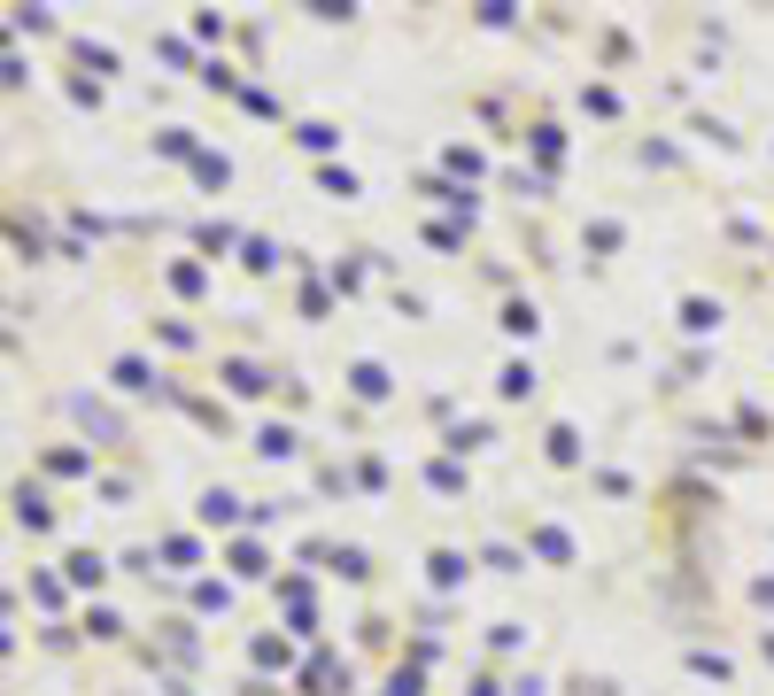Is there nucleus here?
Wrapping results in <instances>:
<instances>
[{
  "label": "nucleus",
  "mask_w": 774,
  "mask_h": 696,
  "mask_svg": "<svg viewBox=\"0 0 774 696\" xmlns=\"http://www.w3.org/2000/svg\"><path fill=\"white\" fill-rule=\"evenodd\" d=\"M488 441H496V426H488V418H465V426H449V434H442V449H449V457H473V449H488Z\"/></svg>",
  "instance_id": "6ab92c4d"
},
{
  "label": "nucleus",
  "mask_w": 774,
  "mask_h": 696,
  "mask_svg": "<svg viewBox=\"0 0 774 696\" xmlns=\"http://www.w3.org/2000/svg\"><path fill=\"white\" fill-rule=\"evenodd\" d=\"M349 395H357V403H387V395H395V379H387V364L357 356V364H349Z\"/></svg>",
  "instance_id": "6e6552de"
},
{
  "label": "nucleus",
  "mask_w": 774,
  "mask_h": 696,
  "mask_svg": "<svg viewBox=\"0 0 774 696\" xmlns=\"http://www.w3.org/2000/svg\"><path fill=\"white\" fill-rule=\"evenodd\" d=\"M217 379L233 387L240 403H256V395H271V372L256 364V356H225V364H217Z\"/></svg>",
  "instance_id": "7ed1b4c3"
},
{
  "label": "nucleus",
  "mask_w": 774,
  "mask_h": 696,
  "mask_svg": "<svg viewBox=\"0 0 774 696\" xmlns=\"http://www.w3.org/2000/svg\"><path fill=\"white\" fill-rule=\"evenodd\" d=\"M225 31H233V24H225L217 8H202V16H194V39H202V47H225Z\"/></svg>",
  "instance_id": "79ce46f5"
},
{
  "label": "nucleus",
  "mask_w": 774,
  "mask_h": 696,
  "mask_svg": "<svg viewBox=\"0 0 774 696\" xmlns=\"http://www.w3.org/2000/svg\"><path fill=\"white\" fill-rule=\"evenodd\" d=\"M380 696H426V666L395 658V666H387V689H380Z\"/></svg>",
  "instance_id": "c756f323"
},
{
  "label": "nucleus",
  "mask_w": 774,
  "mask_h": 696,
  "mask_svg": "<svg viewBox=\"0 0 774 696\" xmlns=\"http://www.w3.org/2000/svg\"><path fill=\"white\" fill-rule=\"evenodd\" d=\"M511 194H519V202H542V194H550V178H542V171H511Z\"/></svg>",
  "instance_id": "de8ad7c7"
},
{
  "label": "nucleus",
  "mask_w": 774,
  "mask_h": 696,
  "mask_svg": "<svg viewBox=\"0 0 774 696\" xmlns=\"http://www.w3.org/2000/svg\"><path fill=\"white\" fill-rule=\"evenodd\" d=\"M357 642H364V650H387V642H395V619H380V611L357 619Z\"/></svg>",
  "instance_id": "ea45409f"
},
{
  "label": "nucleus",
  "mask_w": 774,
  "mask_h": 696,
  "mask_svg": "<svg viewBox=\"0 0 774 696\" xmlns=\"http://www.w3.org/2000/svg\"><path fill=\"white\" fill-rule=\"evenodd\" d=\"M442 171H449V178H465V186H473V178L488 171V155H480V147H465V140H457V147H442Z\"/></svg>",
  "instance_id": "bb28decb"
},
{
  "label": "nucleus",
  "mask_w": 774,
  "mask_h": 696,
  "mask_svg": "<svg viewBox=\"0 0 774 696\" xmlns=\"http://www.w3.org/2000/svg\"><path fill=\"white\" fill-rule=\"evenodd\" d=\"M527 147H535V171H542V178H550V171H558V163H566V132H558L550 116H542L535 132H527Z\"/></svg>",
  "instance_id": "ddd939ff"
},
{
  "label": "nucleus",
  "mask_w": 774,
  "mask_h": 696,
  "mask_svg": "<svg viewBox=\"0 0 774 696\" xmlns=\"http://www.w3.org/2000/svg\"><path fill=\"white\" fill-rule=\"evenodd\" d=\"M480 565H488V573H519V565H527V557L511 550V542H488V550H480Z\"/></svg>",
  "instance_id": "a19ab883"
},
{
  "label": "nucleus",
  "mask_w": 774,
  "mask_h": 696,
  "mask_svg": "<svg viewBox=\"0 0 774 696\" xmlns=\"http://www.w3.org/2000/svg\"><path fill=\"white\" fill-rule=\"evenodd\" d=\"M202 86H209V93H248V86H240V70H233L225 55H209V62H202Z\"/></svg>",
  "instance_id": "f704fd0d"
},
{
  "label": "nucleus",
  "mask_w": 774,
  "mask_h": 696,
  "mask_svg": "<svg viewBox=\"0 0 774 696\" xmlns=\"http://www.w3.org/2000/svg\"><path fill=\"white\" fill-rule=\"evenodd\" d=\"M295 449H302V434H295V426H287V418H271L264 434H256V457H264V464H287V457H295Z\"/></svg>",
  "instance_id": "f3484780"
},
{
  "label": "nucleus",
  "mask_w": 774,
  "mask_h": 696,
  "mask_svg": "<svg viewBox=\"0 0 774 696\" xmlns=\"http://www.w3.org/2000/svg\"><path fill=\"white\" fill-rule=\"evenodd\" d=\"M62 580H70V588H101V580H109V557L101 550H70L62 557Z\"/></svg>",
  "instance_id": "2eb2a0df"
},
{
  "label": "nucleus",
  "mask_w": 774,
  "mask_h": 696,
  "mask_svg": "<svg viewBox=\"0 0 774 696\" xmlns=\"http://www.w3.org/2000/svg\"><path fill=\"white\" fill-rule=\"evenodd\" d=\"M689 673H705V681H728V658H720V650H689Z\"/></svg>",
  "instance_id": "3c124183"
},
{
  "label": "nucleus",
  "mask_w": 774,
  "mask_h": 696,
  "mask_svg": "<svg viewBox=\"0 0 774 696\" xmlns=\"http://www.w3.org/2000/svg\"><path fill=\"white\" fill-rule=\"evenodd\" d=\"M70 55L86 62L93 78H109V70H117V47H101V39H70Z\"/></svg>",
  "instance_id": "473e14b6"
},
{
  "label": "nucleus",
  "mask_w": 774,
  "mask_h": 696,
  "mask_svg": "<svg viewBox=\"0 0 774 696\" xmlns=\"http://www.w3.org/2000/svg\"><path fill=\"white\" fill-rule=\"evenodd\" d=\"M542 457L573 472V464H581V434H573V426H550V434H542Z\"/></svg>",
  "instance_id": "c85d7f7f"
},
{
  "label": "nucleus",
  "mask_w": 774,
  "mask_h": 696,
  "mask_svg": "<svg viewBox=\"0 0 774 696\" xmlns=\"http://www.w3.org/2000/svg\"><path fill=\"white\" fill-rule=\"evenodd\" d=\"M318 186H326L333 202H357L364 186H357V171H349V163H318Z\"/></svg>",
  "instance_id": "7c9ffc66"
},
{
  "label": "nucleus",
  "mask_w": 774,
  "mask_h": 696,
  "mask_svg": "<svg viewBox=\"0 0 774 696\" xmlns=\"http://www.w3.org/2000/svg\"><path fill=\"white\" fill-rule=\"evenodd\" d=\"M8 24H16V31H31V39H39V31H55V16H47V8H31V0H24V8H16Z\"/></svg>",
  "instance_id": "8fccbe9b"
},
{
  "label": "nucleus",
  "mask_w": 774,
  "mask_h": 696,
  "mask_svg": "<svg viewBox=\"0 0 774 696\" xmlns=\"http://www.w3.org/2000/svg\"><path fill=\"white\" fill-rule=\"evenodd\" d=\"M542 689H550V681H542L535 666H527V673H519V681H511V696H542Z\"/></svg>",
  "instance_id": "4d7b16f0"
},
{
  "label": "nucleus",
  "mask_w": 774,
  "mask_h": 696,
  "mask_svg": "<svg viewBox=\"0 0 774 696\" xmlns=\"http://www.w3.org/2000/svg\"><path fill=\"white\" fill-rule=\"evenodd\" d=\"M240 696H279V689H271L264 673H248V681H240Z\"/></svg>",
  "instance_id": "bf43d9fd"
},
{
  "label": "nucleus",
  "mask_w": 774,
  "mask_h": 696,
  "mask_svg": "<svg viewBox=\"0 0 774 696\" xmlns=\"http://www.w3.org/2000/svg\"><path fill=\"white\" fill-rule=\"evenodd\" d=\"M155 155H171V163H186V171H194V155H202V140H194L186 124H163V132H155Z\"/></svg>",
  "instance_id": "5701e85b"
},
{
  "label": "nucleus",
  "mask_w": 774,
  "mask_h": 696,
  "mask_svg": "<svg viewBox=\"0 0 774 696\" xmlns=\"http://www.w3.org/2000/svg\"><path fill=\"white\" fill-rule=\"evenodd\" d=\"M16 526H24V534H47V526H55V503H47L39 480H16Z\"/></svg>",
  "instance_id": "39448f33"
},
{
  "label": "nucleus",
  "mask_w": 774,
  "mask_h": 696,
  "mask_svg": "<svg viewBox=\"0 0 774 696\" xmlns=\"http://www.w3.org/2000/svg\"><path fill=\"white\" fill-rule=\"evenodd\" d=\"M682 333H720V302L713 294H682Z\"/></svg>",
  "instance_id": "393cba45"
},
{
  "label": "nucleus",
  "mask_w": 774,
  "mask_h": 696,
  "mask_svg": "<svg viewBox=\"0 0 774 696\" xmlns=\"http://www.w3.org/2000/svg\"><path fill=\"white\" fill-rule=\"evenodd\" d=\"M527 550H535L542 565H573V534H566V526H550V519H535V526H527Z\"/></svg>",
  "instance_id": "423d86ee"
},
{
  "label": "nucleus",
  "mask_w": 774,
  "mask_h": 696,
  "mask_svg": "<svg viewBox=\"0 0 774 696\" xmlns=\"http://www.w3.org/2000/svg\"><path fill=\"white\" fill-rule=\"evenodd\" d=\"M62 410H70V418L86 426V441H93V449H124V418H117L109 403H93V395H70Z\"/></svg>",
  "instance_id": "f03ea898"
},
{
  "label": "nucleus",
  "mask_w": 774,
  "mask_h": 696,
  "mask_svg": "<svg viewBox=\"0 0 774 696\" xmlns=\"http://www.w3.org/2000/svg\"><path fill=\"white\" fill-rule=\"evenodd\" d=\"M326 287H333V294H357V287H364V263H333Z\"/></svg>",
  "instance_id": "09e8293b"
},
{
  "label": "nucleus",
  "mask_w": 774,
  "mask_h": 696,
  "mask_svg": "<svg viewBox=\"0 0 774 696\" xmlns=\"http://www.w3.org/2000/svg\"><path fill=\"white\" fill-rule=\"evenodd\" d=\"M225 565H233V580H264L271 573V557H264L256 534H233V542H225Z\"/></svg>",
  "instance_id": "9b49d317"
},
{
  "label": "nucleus",
  "mask_w": 774,
  "mask_h": 696,
  "mask_svg": "<svg viewBox=\"0 0 774 696\" xmlns=\"http://www.w3.org/2000/svg\"><path fill=\"white\" fill-rule=\"evenodd\" d=\"M248 658H256V673H287L295 666V635H248Z\"/></svg>",
  "instance_id": "9d476101"
},
{
  "label": "nucleus",
  "mask_w": 774,
  "mask_h": 696,
  "mask_svg": "<svg viewBox=\"0 0 774 696\" xmlns=\"http://www.w3.org/2000/svg\"><path fill=\"white\" fill-rule=\"evenodd\" d=\"M426 488H434V495H465V464H457V457H434V464H426Z\"/></svg>",
  "instance_id": "2f4dec72"
},
{
  "label": "nucleus",
  "mask_w": 774,
  "mask_h": 696,
  "mask_svg": "<svg viewBox=\"0 0 774 696\" xmlns=\"http://www.w3.org/2000/svg\"><path fill=\"white\" fill-rule=\"evenodd\" d=\"M186 596H194V611H233V580H194Z\"/></svg>",
  "instance_id": "72a5a7b5"
},
{
  "label": "nucleus",
  "mask_w": 774,
  "mask_h": 696,
  "mask_svg": "<svg viewBox=\"0 0 774 696\" xmlns=\"http://www.w3.org/2000/svg\"><path fill=\"white\" fill-rule=\"evenodd\" d=\"M194 186H209V194H225V186H233V155H217V147H202V155H194Z\"/></svg>",
  "instance_id": "4be33fe9"
},
{
  "label": "nucleus",
  "mask_w": 774,
  "mask_h": 696,
  "mask_svg": "<svg viewBox=\"0 0 774 696\" xmlns=\"http://www.w3.org/2000/svg\"><path fill=\"white\" fill-rule=\"evenodd\" d=\"M426 240H434L442 256H457V248H465V225H457V217H434V225H426Z\"/></svg>",
  "instance_id": "58836bf2"
},
{
  "label": "nucleus",
  "mask_w": 774,
  "mask_h": 696,
  "mask_svg": "<svg viewBox=\"0 0 774 696\" xmlns=\"http://www.w3.org/2000/svg\"><path fill=\"white\" fill-rule=\"evenodd\" d=\"M155 341H163V348H194V325H186V318H155Z\"/></svg>",
  "instance_id": "a18cd8bd"
},
{
  "label": "nucleus",
  "mask_w": 774,
  "mask_h": 696,
  "mask_svg": "<svg viewBox=\"0 0 774 696\" xmlns=\"http://www.w3.org/2000/svg\"><path fill=\"white\" fill-rule=\"evenodd\" d=\"M194 248H202V256H233V248H248V240H240L225 217H209V225H194Z\"/></svg>",
  "instance_id": "b1692460"
},
{
  "label": "nucleus",
  "mask_w": 774,
  "mask_h": 696,
  "mask_svg": "<svg viewBox=\"0 0 774 696\" xmlns=\"http://www.w3.org/2000/svg\"><path fill=\"white\" fill-rule=\"evenodd\" d=\"M349 480H357V488H372V495H380V488H387V464H380V457H357V464H349Z\"/></svg>",
  "instance_id": "37998d69"
},
{
  "label": "nucleus",
  "mask_w": 774,
  "mask_h": 696,
  "mask_svg": "<svg viewBox=\"0 0 774 696\" xmlns=\"http://www.w3.org/2000/svg\"><path fill=\"white\" fill-rule=\"evenodd\" d=\"M326 573H341V580H372V550H357V542H333V550H326Z\"/></svg>",
  "instance_id": "412c9836"
},
{
  "label": "nucleus",
  "mask_w": 774,
  "mask_h": 696,
  "mask_svg": "<svg viewBox=\"0 0 774 696\" xmlns=\"http://www.w3.org/2000/svg\"><path fill=\"white\" fill-rule=\"evenodd\" d=\"M39 464H47V480H93V449H78V441H55Z\"/></svg>",
  "instance_id": "1a4fd4ad"
},
{
  "label": "nucleus",
  "mask_w": 774,
  "mask_h": 696,
  "mask_svg": "<svg viewBox=\"0 0 774 696\" xmlns=\"http://www.w3.org/2000/svg\"><path fill=\"white\" fill-rule=\"evenodd\" d=\"M295 147H302V155H333V147H341V132H333L326 116H310V124H295Z\"/></svg>",
  "instance_id": "cd10ccee"
},
{
  "label": "nucleus",
  "mask_w": 774,
  "mask_h": 696,
  "mask_svg": "<svg viewBox=\"0 0 774 696\" xmlns=\"http://www.w3.org/2000/svg\"><path fill=\"white\" fill-rule=\"evenodd\" d=\"M240 109H248V116H279V93H264V86H248V93H240Z\"/></svg>",
  "instance_id": "864d4df0"
},
{
  "label": "nucleus",
  "mask_w": 774,
  "mask_h": 696,
  "mask_svg": "<svg viewBox=\"0 0 774 696\" xmlns=\"http://www.w3.org/2000/svg\"><path fill=\"white\" fill-rule=\"evenodd\" d=\"M155 557H163L171 573H194V557H202V542H194V534H163V542H155Z\"/></svg>",
  "instance_id": "a878e982"
},
{
  "label": "nucleus",
  "mask_w": 774,
  "mask_h": 696,
  "mask_svg": "<svg viewBox=\"0 0 774 696\" xmlns=\"http://www.w3.org/2000/svg\"><path fill=\"white\" fill-rule=\"evenodd\" d=\"M62 596H70V580H62V573H31V604L62 611Z\"/></svg>",
  "instance_id": "c9c22d12"
},
{
  "label": "nucleus",
  "mask_w": 774,
  "mask_h": 696,
  "mask_svg": "<svg viewBox=\"0 0 774 696\" xmlns=\"http://www.w3.org/2000/svg\"><path fill=\"white\" fill-rule=\"evenodd\" d=\"M751 604H767V611H774V573H759V580H751Z\"/></svg>",
  "instance_id": "13d9d810"
},
{
  "label": "nucleus",
  "mask_w": 774,
  "mask_h": 696,
  "mask_svg": "<svg viewBox=\"0 0 774 696\" xmlns=\"http://www.w3.org/2000/svg\"><path fill=\"white\" fill-rule=\"evenodd\" d=\"M496 325H504L511 341H535V333H542V310H535V302H527V294H511L504 310H496Z\"/></svg>",
  "instance_id": "4468645a"
},
{
  "label": "nucleus",
  "mask_w": 774,
  "mask_h": 696,
  "mask_svg": "<svg viewBox=\"0 0 774 696\" xmlns=\"http://www.w3.org/2000/svg\"><path fill=\"white\" fill-rule=\"evenodd\" d=\"M581 109H589V116H620V93H612V86H581Z\"/></svg>",
  "instance_id": "c03bdc74"
},
{
  "label": "nucleus",
  "mask_w": 774,
  "mask_h": 696,
  "mask_svg": "<svg viewBox=\"0 0 774 696\" xmlns=\"http://www.w3.org/2000/svg\"><path fill=\"white\" fill-rule=\"evenodd\" d=\"M163 279H171V294H179V302H202V294H209V263H202V256H179Z\"/></svg>",
  "instance_id": "f8f14e48"
},
{
  "label": "nucleus",
  "mask_w": 774,
  "mask_h": 696,
  "mask_svg": "<svg viewBox=\"0 0 774 696\" xmlns=\"http://www.w3.org/2000/svg\"><path fill=\"white\" fill-rule=\"evenodd\" d=\"M465 696H511V681H496V673H473V681H465Z\"/></svg>",
  "instance_id": "6e6d98bb"
},
{
  "label": "nucleus",
  "mask_w": 774,
  "mask_h": 696,
  "mask_svg": "<svg viewBox=\"0 0 774 696\" xmlns=\"http://www.w3.org/2000/svg\"><path fill=\"white\" fill-rule=\"evenodd\" d=\"M465 573H473L465 550H426V580H434V588H465Z\"/></svg>",
  "instance_id": "dca6fc26"
},
{
  "label": "nucleus",
  "mask_w": 774,
  "mask_h": 696,
  "mask_svg": "<svg viewBox=\"0 0 774 696\" xmlns=\"http://www.w3.org/2000/svg\"><path fill=\"white\" fill-rule=\"evenodd\" d=\"M535 387H542V379H535V364H527V356H511L504 372H496V395H504V403H527Z\"/></svg>",
  "instance_id": "a211bd4d"
},
{
  "label": "nucleus",
  "mask_w": 774,
  "mask_h": 696,
  "mask_svg": "<svg viewBox=\"0 0 774 696\" xmlns=\"http://www.w3.org/2000/svg\"><path fill=\"white\" fill-rule=\"evenodd\" d=\"M194 519H202V526H217V534H233V526H248V511H240V495H233V488H202Z\"/></svg>",
  "instance_id": "20e7f679"
},
{
  "label": "nucleus",
  "mask_w": 774,
  "mask_h": 696,
  "mask_svg": "<svg viewBox=\"0 0 774 696\" xmlns=\"http://www.w3.org/2000/svg\"><path fill=\"white\" fill-rule=\"evenodd\" d=\"M70 101L78 109H101V78H70Z\"/></svg>",
  "instance_id": "5fc2aeb1"
},
{
  "label": "nucleus",
  "mask_w": 774,
  "mask_h": 696,
  "mask_svg": "<svg viewBox=\"0 0 774 696\" xmlns=\"http://www.w3.org/2000/svg\"><path fill=\"white\" fill-rule=\"evenodd\" d=\"M620 240H627V225H620V217H596V225H589V248H596V256H612Z\"/></svg>",
  "instance_id": "4c0bfd02"
},
{
  "label": "nucleus",
  "mask_w": 774,
  "mask_h": 696,
  "mask_svg": "<svg viewBox=\"0 0 774 696\" xmlns=\"http://www.w3.org/2000/svg\"><path fill=\"white\" fill-rule=\"evenodd\" d=\"M519 16H511V0H480V31H511Z\"/></svg>",
  "instance_id": "49530a36"
},
{
  "label": "nucleus",
  "mask_w": 774,
  "mask_h": 696,
  "mask_svg": "<svg viewBox=\"0 0 774 696\" xmlns=\"http://www.w3.org/2000/svg\"><path fill=\"white\" fill-rule=\"evenodd\" d=\"M78 635H86V642H124V619L109 604H86V611H78Z\"/></svg>",
  "instance_id": "aec40b11"
},
{
  "label": "nucleus",
  "mask_w": 774,
  "mask_h": 696,
  "mask_svg": "<svg viewBox=\"0 0 774 696\" xmlns=\"http://www.w3.org/2000/svg\"><path fill=\"white\" fill-rule=\"evenodd\" d=\"M240 263H248V271H279V248H271L264 232H248V248H240Z\"/></svg>",
  "instance_id": "e433bc0d"
},
{
  "label": "nucleus",
  "mask_w": 774,
  "mask_h": 696,
  "mask_svg": "<svg viewBox=\"0 0 774 696\" xmlns=\"http://www.w3.org/2000/svg\"><path fill=\"white\" fill-rule=\"evenodd\" d=\"M109 379H117V395H155V387H163V372H155L148 356H117Z\"/></svg>",
  "instance_id": "0eeeda50"
},
{
  "label": "nucleus",
  "mask_w": 774,
  "mask_h": 696,
  "mask_svg": "<svg viewBox=\"0 0 774 696\" xmlns=\"http://www.w3.org/2000/svg\"><path fill=\"white\" fill-rule=\"evenodd\" d=\"M302 696H349L357 689V673H349V658H333V650H310V666L295 673Z\"/></svg>",
  "instance_id": "f257e3e1"
},
{
  "label": "nucleus",
  "mask_w": 774,
  "mask_h": 696,
  "mask_svg": "<svg viewBox=\"0 0 774 696\" xmlns=\"http://www.w3.org/2000/svg\"><path fill=\"white\" fill-rule=\"evenodd\" d=\"M186 410H194V418H202V426H217V434H225V403H209V395H179Z\"/></svg>",
  "instance_id": "603ef678"
}]
</instances>
